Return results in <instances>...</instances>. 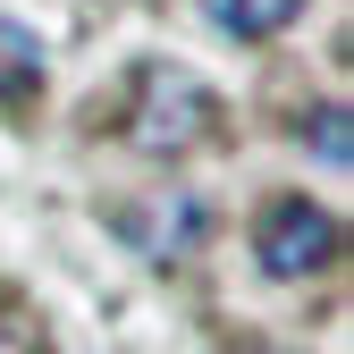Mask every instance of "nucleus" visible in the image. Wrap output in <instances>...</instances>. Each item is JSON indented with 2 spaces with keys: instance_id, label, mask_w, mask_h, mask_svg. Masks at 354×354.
<instances>
[{
  "instance_id": "obj_2",
  "label": "nucleus",
  "mask_w": 354,
  "mask_h": 354,
  "mask_svg": "<svg viewBox=\"0 0 354 354\" xmlns=\"http://www.w3.org/2000/svg\"><path fill=\"white\" fill-rule=\"evenodd\" d=\"M337 219L313 203V194H270L253 219V261H261V279H321L329 261H337Z\"/></svg>"
},
{
  "instance_id": "obj_4",
  "label": "nucleus",
  "mask_w": 354,
  "mask_h": 354,
  "mask_svg": "<svg viewBox=\"0 0 354 354\" xmlns=\"http://www.w3.org/2000/svg\"><path fill=\"white\" fill-rule=\"evenodd\" d=\"M42 76H51V59H42V34L0 17V110H34L42 102Z\"/></svg>"
},
{
  "instance_id": "obj_5",
  "label": "nucleus",
  "mask_w": 354,
  "mask_h": 354,
  "mask_svg": "<svg viewBox=\"0 0 354 354\" xmlns=\"http://www.w3.org/2000/svg\"><path fill=\"white\" fill-rule=\"evenodd\" d=\"M203 17L219 34H236V42H270L304 17V0H203Z\"/></svg>"
},
{
  "instance_id": "obj_3",
  "label": "nucleus",
  "mask_w": 354,
  "mask_h": 354,
  "mask_svg": "<svg viewBox=\"0 0 354 354\" xmlns=\"http://www.w3.org/2000/svg\"><path fill=\"white\" fill-rule=\"evenodd\" d=\"M110 219H118V236L136 245V253H152V261L194 253V245H203V228H211V211H203L194 194H177V186H160L152 203H127V211H110Z\"/></svg>"
},
{
  "instance_id": "obj_7",
  "label": "nucleus",
  "mask_w": 354,
  "mask_h": 354,
  "mask_svg": "<svg viewBox=\"0 0 354 354\" xmlns=\"http://www.w3.org/2000/svg\"><path fill=\"white\" fill-rule=\"evenodd\" d=\"M0 354H51V346H42V329L26 313H9V321H0Z\"/></svg>"
},
{
  "instance_id": "obj_6",
  "label": "nucleus",
  "mask_w": 354,
  "mask_h": 354,
  "mask_svg": "<svg viewBox=\"0 0 354 354\" xmlns=\"http://www.w3.org/2000/svg\"><path fill=\"white\" fill-rule=\"evenodd\" d=\"M304 144H313L329 169L354 160V136H346V102H321V110H304Z\"/></svg>"
},
{
  "instance_id": "obj_1",
  "label": "nucleus",
  "mask_w": 354,
  "mask_h": 354,
  "mask_svg": "<svg viewBox=\"0 0 354 354\" xmlns=\"http://www.w3.org/2000/svg\"><path fill=\"white\" fill-rule=\"evenodd\" d=\"M118 136L152 152V160H177V152H203L219 136V93L177 68V59H144L136 76H127V102H118Z\"/></svg>"
}]
</instances>
